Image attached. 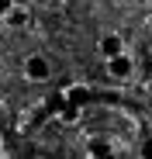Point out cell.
Listing matches in <instances>:
<instances>
[{"label": "cell", "instance_id": "6", "mask_svg": "<svg viewBox=\"0 0 152 159\" xmlns=\"http://www.w3.org/2000/svg\"><path fill=\"white\" fill-rule=\"evenodd\" d=\"M28 21H31V11L24 7V4H17L11 11V17H7V24H28Z\"/></svg>", "mask_w": 152, "mask_h": 159}, {"label": "cell", "instance_id": "7", "mask_svg": "<svg viewBox=\"0 0 152 159\" xmlns=\"http://www.w3.org/2000/svg\"><path fill=\"white\" fill-rule=\"evenodd\" d=\"M14 7H17V0H0V21H7Z\"/></svg>", "mask_w": 152, "mask_h": 159}, {"label": "cell", "instance_id": "4", "mask_svg": "<svg viewBox=\"0 0 152 159\" xmlns=\"http://www.w3.org/2000/svg\"><path fill=\"white\" fill-rule=\"evenodd\" d=\"M56 118L62 121V125H76V121H80L83 118V107H80V104H59V107H56Z\"/></svg>", "mask_w": 152, "mask_h": 159}, {"label": "cell", "instance_id": "3", "mask_svg": "<svg viewBox=\"0 0 152 159\" xmlns=\"http://www.w3.org/2000/svg\"><path fill=\"white\" fill-rule=\"evenodd\" d=\"M132 73H135V62H132L128 52L118 56V59H107V76H111V80H118V83H121V80H128Z\"/></svg>", "mask_w": 152, "mask_h": 159}, {"label": "cell", "instance_id": "2", "mask_svg": "<svg viewBox=\"0 0 152 159\" xmlns=\"http://www.w3.org/2000/svg\"><path fill=\"white\" fill-rule=\"evenodd\" d=\"M97 48H100V56H104V62H107V59H118V56H124V38H121L118 31H107L104 38H100Z\"/></svg>", "mask_w": 152, "mask_h": 159}, {"label": "cell", "instance_id": "9", "mask_svg": "<svg viewBox=\"0 0 152 159\" xmlns=\"http://www.w3.org/2000/svg\"><path fill=\"white\" fill-rule=\"evenodd\" d=\"M0 149H4V135H0Z\"/></svg>", "mask_w": 152, "mask_h": 159}, {"label": "cell", "instance_id": "5", "mask_svg": "<svg viewBox=\"0 0 152 159\" xmlns=\"http://www.w3.org/2000/svg\"><path fill=\"white\" fill-rule=\"evenodd\" d=\"M83 97H87V87H83V83H69V87L62 90V100H66V104H80Z\"/></svg>", "mask_w": 152, "mask_h": 159}, {"label": "cell", "instance_id": "1", "mask_svg": "<svg viewBox=\"0 0 152 159\" xmlns=\"http://www.w3.org/2000/svg\"><path fill=\"white\" fill-rule=\"evenodd\" d=\"M48 76H52V62H48L42 52H31V56L24 59V80H31V83H45Z\"/></svg>", "mask_w": 152, "mask_h": 159}, {"label": "cell", "instance_id": "8", "mask_svg": "<svg viewBox=\"0 0 152 159\" xmlns=\"http://www.w3.org/2000/svg\"><path fill=\"white\" fill-rule=\"evenodd\" d=\"M90 156H93V159H107V149L100 145V142H93V145H90Z\"/></svg>", "mask_w": 152, "mask_h": 159}]
</instances>
